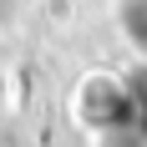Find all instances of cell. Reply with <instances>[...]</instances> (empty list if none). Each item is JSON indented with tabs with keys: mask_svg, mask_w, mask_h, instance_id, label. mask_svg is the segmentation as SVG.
<instances>
[{
	"mask_svg": "<svg viewBox=\"0 0 147 147\" xmlns=\"http://www.w3.org/2000/svg\"><path fill=\"white\" fill-rule=\"evenodd\" d=\"M5 117H10V71L0 66V127H5Z\"/></svg>",
	"mask_w": 147,
	"mask_h": 147,
	"instance_id": "cell-2",
	"label": "cell"
},
{
	"mask_svg": "<svg viewBox=\"0 0 147 147\" xmlns=\"http://www.w3.org/2000/svg\"><path fill=\"white\" fill-rule=\"evenodd\" d=\"M117 30L147 56V0H117Z\"/></svg>",
	"mask_w": 147,
	"mask_h": 147,
	"instance_id": "cell-1",
	"label": "cell"
}]
</instances>
